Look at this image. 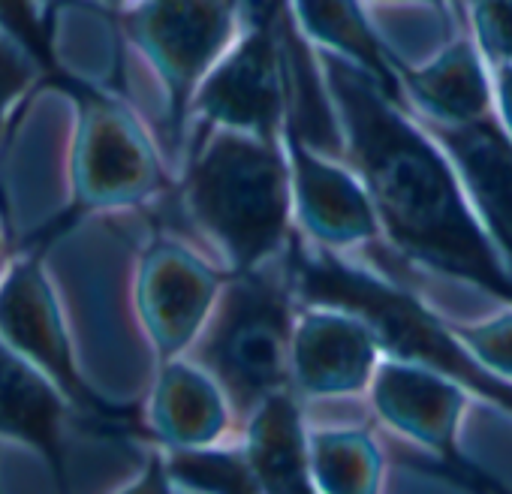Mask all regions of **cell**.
Wrapping results in <instances>:
<instances>
[{"mask_svg": "<svg viewBox=\"0 0 512 494\" xmlns=\"http://www.w3.org/2000/svg\"><path fill=\"white\" fill-rule=\"evenodd\" d=\"M320 67L344 154L395 251L512 305V266L470 205L449 154L359 64L323 52Z\"/></svg>", "mask_w": 512, "mask_h": 494, "instance_id": "obj_1", "label": "cell"}, {"mask_svg": "<svg viewBox=\"0 0 512 494\" xmlns=\"http://www.w3.org/2000/svg\"><path fill=\"white\" fill-rule=\"evenodd\" d=\"M181 205L226 257L229 272L260 269L287 254L293 169L284 136L208 130L187 160Z\"/></svg>", "mask_w": 512, "mask_h": 494, "instance_id": "obj_2", "label": "cell"}, {"mask_svg": "<svg viewBox=\"0 0 512 494\" xmlns=\"http://www.w3.org/2000/svg\"><path fill=\"white\" fill-rule=\"evenodd\" d=\"M296 296L293 251L260 269L229 272L199 338L184 353L220 383L241 422L263 398L293 386Z\"/></svg>", "mask_w": 512, "mask_h": 494, "instance_id": "obj_3", "label": "cell"}, {"mask_svg": "<svg viewBox=\"0 0 512 494\" xmlns=\"http://www.w3.org/2000/svg\"><path fill=\"white\" fill-rule=\"evenodd\" d=\"M293 275L299 299L311 305L347 308L365 317L374 326L383 353L428 365L461 383L467 392L512 413V383L485 368L458 338L455 326L443 323L413 293L341 263L326 244H317L314 251L296 247Z\"/></svg>", "mask_w": 512, "mask_h": 494, "instance_id": "obj_4", "label": "cell"}, {"mask_svg": "<svg viewBox=\"0 0 512 494\" xmlns=\"http://www.w3.org/2000/svg\"><path fill=\"white\" fill-rule=\"evenodd\" d=\"M67 88L79 112L70 157L76 205L124 208L151 199L166 184V175L136 115L97 88Z\"/></svg>", "mask_w": 512, "mask_h": 494, "instance_id": "obj_5", "label": "cell"}, {"mask_svg": "<svg viewBox=\"0 0 512 494\" xmlns=\"http://www.w3.org/2000/svg\"><path fill=\"white\" fill-rule=\"evenodd\" d=\"M281 7L284 0H266L247 37L202 79L190 103V112L199 115L202 124L263 139L284 136L290 85Z\"/></svg>", "mask_w": 512, "mask_h": 494, "instance_id": "obj_6", "label": "cell"}, {"mask_svg": "<svg viewBox=\"0 0 512 494\" xmlns=\"http://www.w3.org/2000/svg\"><path fill=\"white\" fill-rule=\"evenodd\" d=\"M235 10L238 0H139L124 16L127 37L166 85L172 142L184 136L193 94L232 37Z\"/></svg>", "mask_w": 512, "mask_h": 494, "instance_id": "obj_7", "label": "cell"}, {"mask_svg": "<svg viewBox=\"0 0 512 494\" xmlns=\"http://www.w3.org/2000/svg\"><path fill=\"white\" fill-rule=\"evenodd\" d=\"M0 338L40 371H46L64 392L70 407L85 416L94 428H118V410L109 407L82 380L73 347L64 329V314L58 296L49 284L40 254L19 257L7 275L0 278Z\"/></svg>", "mask_w": 512, "mask_h": 494, "instance_id": "obj_8", "label": "cell"}, {"mask_svg": "<svg viewBox=\"0 0 512 494\" xmlns=\"http://www.w3.org/2000/svg\"><path fill=\"white\" fill-rule=\"evenodd\" d=\"M226 275L175 238L157 235L139 260L136 308L157 356L175 359L199 338Z\"/></svg>", "mask_w": 512, "mask_h": 494, "instance_id": "obj_9", "label": "cell"}, {"mask_svg": "<svg viewBox=\"0 0 512 494\" xmlns=\"http://www.w3.org/2000/svg\"><path fill=\"white\" fill-rule=\"evenodd\" d=\"M284 142L293 169V208L308 235L332 251L374 241L383 226L356 169L317 151L293 127H284Z\"/></svg>", "mask_w": 512, "mask_h": 494, "instance_id": "obj_10", "label": "cell"}, {"mask_svg": "<svg viewBox=\"0 0 512 494\" xmlns=\"http://www.w3.org/2000/svg\"><path fill=\"white\" fill-rule=\"evenodd\" d=\"M380 338L374 326L335 305H311L293 329V386L302 395H356L371 386Z\"/></svg>", "mask_w": 512, "mask_h": 494, "instance_id": "obj_11", "label": "cell"}, {"mask_svg": "<svg viewBox=\"0 0 512 494\" xmlns=\"http://www.w3.org/2000/svg\"><path fill=\"white\" fill-rule=\"evenodd\" d=\"M464 401L467 389L452 377L395 356L377 365L371 380L374 413L398 434L419 440L437 458L452 464H467L455 449Z\"/></svg>", "mask_w": 512, "mask_h": 494, "instance_id": "obj_12", "label": "cell"}, {"mask_svg": "<svg viewBox=\"0 0 512 494\" xmlns=\"http://www.w3.org/2000/svg\"><path fill=\"white\" fill-rule=\"evenodd\" d=\"M425 127L449 154L470 205L512 266V136L494 115L455 127L425 121Z\"/></svg>", "mask_w": 512, "mask_h": 494, "instance_id": "obj_13", "label": "cell"}, {"mask_svg": "<svg viewBox=\"0 0 512 494\" xmlns=\"http://www.w3.org/2000/svg\"><path fill=\"white\" fill-rule=\"evenodd\" d=\"M76 413L55 380L0 338V437L46 458L58 485H67L64 422Z\"/></svg>", "mask_w": 512, "mask_h": 494, "instance_id": "obj_14", "label": "cell"}, {"mask_svg": "<svg viewBox=\"0 0 512 494\" xmlns=\"http://www.w3.org/2000/svg\"><path fill=\"white\" fill-rule=\"evenodd\" d=\"M232 419V407L220 383L193 359H166L148 404L151 434L166 446H208L217 443Z\"/></svg>", "mask_w": 512, "mask_h": 494, "instance_id": "obj_15", "label": "cell"}, {"mask_svg": "<svg viewBox=\"0 0 512 494\" xmlns=\"http://www.w3.org/2000/svg\"><path fill=\"white\" fill-rule=\"evenodd\" d=\"M241 449L260 491H314L311 434L302 422L296 386L272 392L247 413Z\"/></svg>", "mask_w": 512, "mask_h": 494, "instance_id": "obj_16", "label": "cell"}, {"mask_svg": "<svg viewBox=\"0 0 512 494\" xmlns=\"http://www.w3.org/2000/svg\"><path fill=\"white\" fill-rule=\"evenodd\" d=\"M401 88L434 124H473L491 109V85L482 67V55L470 40H455L428 67L410 70L398 61Z\"/></svg>", "mask_w": 512, "mask_h": 494, "instance_id": "obj_17", "label": "cell"}, {"mask_svg": "<svg viewBox=\"0 0 512 494\" xmlns=\"http://www.w3.org/2000/svg\"><path fill=\"white\" fill-rule=\"evenodd\" d=\"M296 13H299L302 28L317 43L359 64L365 73H371L383 85L389 97L404 103L398 58H392L380 46V40L374 37L356 0H296Z\"/></svg>", "mask_w": 512, "mask_h": 494, "instance_id": "obj_18", "label": "cell"}, {"mask_svg": "<svg viewBox=\"0 0 512 494\" xmlns=\"http://www.w3.org/2000/svg\"><path fill=\"white\" fill-rule=\"evenodd\" d=\"M311 476L326 494H371L383 482V452L365 428L314 431Z\"/></svg>", "mask_w": 512, "mask_h": 494, "instance_id": "obj_19", "label": "cell"}, {"mask_svg": "<svg viewBox=\"0 0 512 494\" xmlns=\"http://www.w3.org/2000/svg\"><path fill=\"white\" fill-rule=\"evenodd\" d=\"M160 458L169 491H260L241 446H175Z\"/></svg>", "mask_w": 512, "mask_h": 494, "instance_id": "obj_20", "label": "cell"}, {"mask_svg": "<svg viewBox=\"0 0 512 494\" xmlns=\"http://www.w3.org/2000/svg\"><path fill=\"white\" fill-rule=\"evenodd\" d=\"M46 67L10 34L0 31V139L10 118V109L25 97V91L37 82Z\"/></svg>", "mask_w": 512, "mask_h": 494, "instance_id": "obj_21", "label": "cell"}, {"mask_svg": "<svg viewBox=\"0 0 512 494\" xmlns=\"http://www.w3.org/2000/svg\"><path fill=\"white\" fill-rule=\"evenodd\" d=\"M455 332L485 368L512 383V311L479 326H455Z\"/></svg>", "mask_w": 512, "mask_h": 494, "instance_id": "obj_22", "label": "cell"}, {"mask_svg": "<svg viewBox=\"0 0 512 494\" xmlns=\"http://www.w3.org/2000/svg\"><path fill=\"white\" fill-rule=\"evenodd\" d=\"M473 31L485 58L500 67L512 61V0H473Z\"/></svg>", "mask_w": 512, "mask_h": 494, "instance_id": "obj_23", "label": "cell"}, {"mask_svg": "<svg viewBox=\"0 0 512 494\" xmlns=\"http://www.w3.org/2000/svg\"><path fill=\"white\" fill-rule=\"evenodd\" d=\"M0 31L22 43L46 70H52L49 31L37 13L34 0H0Z\"/></svg>", "mask_w": 512, "mask_h": 494, "instance_id": "obj_24", "label": "cell"}, {"mask_svg": "<svg viewBox=\"0 0 512 494\" xmlns=\"http://www.w3.org/2000/svg\"><path fill=\"white\" fill-rule=\"evenodd\" d=\"M494 97H497V118H500L503 130L512 136V61L497 67Z\"/></svg>", "mask_w": 512, "mask_h": 494, "instance_id": "obj_25", "label": "cell"}, {"mask_svg": "<svg viewBox=\"0 0 512 494\" xmlns=\"http://www.w3.org/2000/svg\"><path fill=\"white\" fill-rule=\"evenodd\" d=\"M428 4H446V0H428Z\"/></svg>", "mask_w": 512, "mask_h": 494, "instance_id": "obj_26", "label": "cell"}, {"mask_svg": "<svg viewBox=\"0 0 512 494\" xmlns=\"http://www.w3.org/2000/svg\"><path fill=\"white\" fill-rule=\"evenodd\" d=\"M0 254H4V241H0Z\"/></svg>", "mask_w": 512, "mask_h": 494, "instance_id": "obj_27", "label": "cell"}]
</instances>
